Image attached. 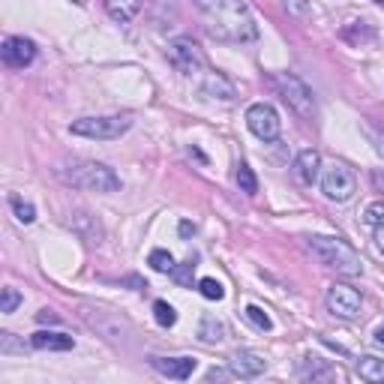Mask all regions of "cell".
Masks as SVG:
<instances>
[{"mask_svg":"<svg viewBox=\"0 0 384 384\" xmlns=\"http://www.w3.org/2000/svg\"><path fill=\"white\" fill-rule=\"evenodd\" d=\"M372 184H376L378 192H384V168H376V171H372Z\"/></svg>","mask_w":384,"mask_h":384,"instance_id":"obj_34","label":"cell"},{"mask_svg":"<svg viewBox=\"0 0 384 384\" xmlns=\"http://www.w3.org/2000/svg\"><path fill=\"white\" fill-rule=\"evenodd\" d=\"M30 345L40 351H69V349H76V340L60 331H36L30 336Z\"/></svg>","mask_w":384,"mask_h":384,"instance_id":"obj_14","label":"cell"},{"mask_svg":"<svg viewBox=\"0 0 384 384\" xmlns=\"http://www.w3.org/2000/svg\"><path fill=\"white\" fill-rule=\"evenodd\" d=\"M36 318H40V322H49V324H58V322H60V318H58V315H54V313H51V309H42V313H40V315H36Z\"/></svg>","mask_w":384,"mask_h":384,"instance_id":"obj_35","label":"cell"},{"mask_svg":"<svg viewBox=\"0 0 384 384\" xmlns=\"http://www.w3.org/2000/svg\"><path fill=\"white\" fill-rule=\"evenodd\" d=\"M327 309L336 318H354L360 313V291L351 286H331L327 288Z\"/></svg>","mask_w":384,"mask_h":384,"instance_id":"obj_9","label":"cell"},{"mask_svg":"<svg viewBox=\"0 0 384 384\" xmlns=\"http://www.w3.org/2000/svg\"><path fill=\"white\" fill-rule=\"evenodd\" d=\"M180 234H184V237L195 234V225H189V222H180Z\"/></svg>","mask_w":384,"mask_h":384,"instance_id":"obj_37","label":"cell"},{"mask_svg":"<svg viewBox=\"0 0 384 384\" xmlns=\"http://www.w3.org/2000/svg\"><path fill=\"white\" fill-rule=\"evenodd\" d=\"M300 376L313 378V381H331V378H336V369L331 363H324L322 358H304V363H300Z\"/></svg>","mask_w":384,"mask_h":384,"instance_id":"obj_19","label":"cell"},{"mask_svg":"<svg viewBox=\"0 0 384 384\" xmlns=\"http://www.w3.org/2000/svg\"><path fill=\"white\" fill-rule=\"evenodd\" d=\"M286 6H288L295 15H306V3H304V0H286Z\"/></svg>","mask_w":384,"mask_h":384,"instance_id":"obj_32","label":"cell"},{"mask_svg":"<svg viewBox=\"0 0 384 384\" xmlns=\"http://www.w3.org/2000/svg\"><path fill=\"white\" fill-rule=\"evenodd\" d=\"M9 204H12V210H15V219H18V222L30 225L33 219H36V210H33V204H30V201H24V198H18V195H9Z\"/></svg>","mask_w":384,"mask_h":384,"instance_id":"obj_22","label":"cell"},{"mask_svg":"<svg viewBox=\"0 0 384 384\" xmlns=\"http://www.w3.org/2000/svg\"><path fill=\"white\" fill-rule=\"evenodd\" d=\"M264 369H268L264 354L252 351V349H241V351H234L232 358H228V372L237 376V378H259Z\"/></svg>","mask_w":384,"mask_h":384,"instance_id":"obj_10","label":"cell"},{"mask_svg":"<svg viewBox=\"0 0 384 384\" xmlns=\"http://www.w3.org/2000/svg\"><path fill=\"white\" fill-rule=\"evenodd\" d=\"M372 342H376L378 349H384V324H381V327H376V333H372Z\"/></svg>","mask_w":384,"mask_h":384,"instance_id":"obj_36","label":"cell"},{"mask_svg":"<svg viewBox=\"0 0 384 384\" xmlns=\"http://www.w3.org/2000/svg\"><path fill=\"white\" fill-rule=\"evenodd\" d=\"M246 126L255 139L261 141H277L279 139V130H282V121L277 114V108L268 105V103H255L246 108Z\"/></svg>","mask_w":384,"mask_h":384,"instance_id":"obj_7","label":"cell"},{"mask_svg":"<svg viewBox=\"0 0 384 384\" xmlns=\"http://www.w3.org/2000/svg\"><path fill=\"white\" fill-rule=\"evenodd\" d=\"M228 336V331H225V322H219L216 315H201V322H198V340L201 342H222Z\"/></svg>","mask_w":384,"mask_h":384,"instance_id":"obj_18","label":"cell"},{"mask_svg":"<svg viewBox=\"0 0 384 384\" xmlns=\"http://www.w3.org/2000/svg\"><path fill=\"white\" fill-rule=\"evenodd\" d=\"M237 186H241V192H246V195H255V192H259V180H255L252 168L246 166V162L237 166Z\"/></svg>","mask_w":384,"mask_h":384,"instance_id":"obj_23","label":"cell"},{"mask_svg":"<svg viewBox=\"0 0 384 384\" xmlns=\"http://www.w3.org/2000/svg\"><path fill=\"white\" fill-rule=\"evenodd\" d=\"M378 3H384V0H378Z\"/></svg>","mask_w":384,"mask_h":384,"instance_id":"obj_39","label":"cell"},{"mask_svg":"<svg viewBox=\"0 0 384 384\" xmlns=\"http://www.w3.org/2000/svg\"><path fill=\"white\" fill-rule=\"evenodd\" d=\"M198 291L204 295L207 300H222L225 297V288H222V282L213 279V277H204L198 282Z\"/></svg>","mask_w":384,"mask_h":384,"instance_id":"obj_26","label":"cell"},{"mask_svg":"<svg viewBox=\"0 0 384 384\" xmlns=\"http://www.w3.org/2000/svg\"><path fill=\"white\" fill-rule=\"evenodd\" d=\"M204 30L219 42L246 45L259 40V24L243 0H195Z\"/></svg>","mask_w":384,"mask_h":384,"instance_id":"obj_1","label":"cell"},{"mask_svg":"<svg viewBox=\"0 0 384 384\" xmlns=\"http://www.w3.org/2000/svg\"><path fill=\"white\" fill-rule=\"evenodd\" d=\"M150 367L166 378H177V381H186L192 372H195V358H150Z\"/></svg>","mask_w":384,"mask_h":384,"instance_id":"obj_12","label":"cell"},{"mask_svg":"<svg viewBox=\"0 0 384 384\" xmlns=\"http://www.w3.org/2000/svg\"><path fill=\"white\" fill-rule=\"evenodd\" d=\"M201 94L210 96V99H222V103H232V99L237 96L234 85L228 81L222 72H207L204 78H201Z\"/></svg>","mask_w":384,"mask_h":384,"instance_id":"obj_15","label":"cell"},{"mask_svg":"<svg viewBox=\"0 0 384 384\" xmlns=\"http://www.w3.org/2000/svg\"><path fill=\"white\" fill-rule=\"evenodd\" d=\"M141 3H144V0H105V9H108V15H112L114 21L126 24V21H132V18L141 12Z\"/></svg>","mask_w":384,"mask_h":384,"instance_id":"obj_17","label":"cell"},{"mask_svg":"<svg viewBox=\"0 0 384 384\" xmlns=\"http://www.w3.org/2000/svg\"><path fill=\"white\" fill-rule=\"evenodd\" d=\"M367 135H369V141H372V148H376L381 157H384V132H376V130H367Z\"/></svg>","mask_w":384,"mask_h":384,"instance_id":"obj_30","label":"cell"},{"mask_svg":"<svg viewBox=\"0 0 384 384\" xmlns=\"http://www.w3.org/2000/svg\"><path fill=\"white\" fill-rule=\"evenodd\" d=\"M358 376L363 381H369V384H384V360L381 358H372V354L360 358L358 360Z\"/></svg>","mask_w":384,"mask_h":384,"instance_id":"obj_20","label":"cell"},{"mask_svg":"<svg viewBox=\"0 0 384 384\" xmlns=\"http://www.w3.org/2000/svg\"><path fill=\"white\" fill-rule=\"evenodd\" d=\"M148 264L159 273H175V259H171V252H166V250H153Z\"/></svg>","mask_w":384,"mask_h":384,"instance_id":"obj_25","label":"cell"},{"mask_svg":"<svg viewBox=\"0 0 384 384\" xmlns=\"http://www.w3.org/2000/svg\"><path fill=\"white\" fill-rule=\"evenodd\" d=\"M318 168H322V157H318V150H300L291 171H295V177L304 186H313L318 180Z\"/></svg>","mask_w":384,"mask_h":384,"instance_id":"obj_13","label":"cell"},{"mask_svg":"<svg viewBox=\"0 0 384 384\" xmlns=\"http://www.w3.org/2000/svg\"><path fill=\"white\" fill-rule=\"evenodd\" d=\"M306 250L313 252V259H318L324 268H331L342 277H360L363 261L360 255L351 250L340 237H327V234H309L306 237Z\"/></svg>","mask_w":384,"mask_h":384,"instance_id":"obj_2","label":"cell"},{"mask_svg":"<svg viewBox=\"0 0 384 384\" xmlns=\"http://www.w3.org/2000/svg\"><path fill=\"white\" fill-rule=\"evenodd\" d=\"M168 63L180 76H198L201 67H204V54H201V49L192 40L180 36V40L168 45Z\"/></svg>","mask_w":384,"mask_h":384,"instance_id":"obj_8","label":"cell"},{"mask_svg":"<svg viewBox=\"0 0 384 384\" xmlns=\"http://www.w3.org/2000/svg\"><path fill=\"white\" fill-rule=\"evenodd\" d=\"M60 180L69 184L72 189H85V192H117L121 189V177L108 166H103V162H76V166L60 171Z\"/></svg>","mask_w":384,"mask_h":384,"instance_id":"obj_3","label":"cell"},{"mask_svg":"<svg viewBox=\"0 0 384 384\" xmlns=\"http://www.w3.org/2000/svg\"><path fill=\"white\" fill-rule=\"evenodd\" d=\"M18 304H21V295H18V288L6 286V288H3V295H0V313H3V315L15 313Z\"/></svg>","mask_w":384,"mask_h":384,"instance_id":"obj_27","label":"cell"},{"mask_svg":"<svg viewBox=\"0 0 384 384\" xmlns=\"http://www.w3.org/2000/svg\"><path fill=\"white\" fill-rule=\"evenodd\" d=\"M0 351L9 354V351H24V345H15L12 333H0Z\"/></svg>","mask_w":384,"mask_h":384,"instance_id":"obj_29","label":"cell"},{"mask_svg":"<svg viewBox=\"0 0 384 384\" xmlns=\"http://www.w3.org/2000/svg\"><path fill=\"white\" fill-rule=\"evenodd\" d=\"M69 228L76 234L85 237L87 243H99V241H103V225H99V219L90 216V213H72Z\"/></svg>","mask_w":384,"mask_h":384,"instance_id":"obj_16","label":"cell"},{"mask_svg":"<svg viewBox=\"0 0 384 384\" xmlns=\"http://www.w3.org/2000/svg\"><path fill=\"white\" fill-rule=\"evenodd\" d=\"M243 315H246V322H250L252 327H255V331H270V327H273V322H270V315L268 313H264V309L261 306H255V304H250V306H246L243 309Z\"/></svg>","mask_w":384,"mask_h":384,"instance_id":"obj_21","label":"cell"},{"mask_svg":"<svg viewBox=\"0 0 384 384\" xmlns=\"http://www.w3.org/2000/svg\"><path fill=\"white\" fill-rule=\"evenodd\" d=\"M372 241H376V250H378V252H384V222H381V225H376V237H372Z\"/></svg>","mask_w":384,"mask_h":384,"instance_id":"obj_33","label":"cell"},{"mask_svg":"<svg viewBox=\"0 0 384 384\" xmlns=\"http://www.w3.org/2000/svg\"><path fill=\"white\" fill-rule=\"evenodd\" d=\"M192 270H195V264H192V259L184 264V270H177L175 273V277H177V282H184V286H186V282H189V277H192Z\"/></svg>","mask_w":384,"mask_h":384,"instance_id":"obj_31","label":"cell"},{"mask_svg":"<svg viewBox=\"0 0 384 384\" xmlns=\"http://www.w3.org/2000/svg\"><path fill=\"white\" fill-rule=\"evenodd\" d=\"M132 126L130 117L123 114H108V117H81V121H72L69 132L81 135V139H96V141H114Z\"/></svg>","mask_w":384,"mask_h":384,"instance_id":"obj_5","label":"cell"},{"mask_svg":"<svg viewBox=\"0 0 384 384\" xmlns=\"http://www.w3.org/2000/svg\"><path fill=\"white\" fill-rule=\"evenodd\" d=\"M270 85L277 87V94L288 103L291 112H297L304 121H313L315 117V96L304 78H297L295 72H273Z\"/></svg>","mask_w":384,"mask_h":384,"instance_id":"obj_4","label":"cell"},{"mask_svg":"<svg viewBox=\"0 0 384 384\" xmlns=\"http://www.w3.org/2000/svg\"><path fill=\"white\" fill-rule=\"evenodd\" d=\"M363 222H369V225H381L384 222V198L367 204V210H363Z\"/></svg>","mask_w":384,"mask_h":384,"instance_id":"obj_28","label":"cell"},{"mask_svg":"<svg viewBox=\"0 0 384 384\" xmlns=\"http://www.w3.org/2000/svg\"><path fill=\"white\" fill-rule=\"evenodd\" d=\"M358 189V177L354 171L345 166V162H331L324 171H322V192L324 198L331 201H349Z\"/></svg>","mask_w":384,"mask_h":384,"instance_id":"obj_6","label":"cell"},{"mask_svg":"<svg viewBox=\"0 0 384 384\" xmlns=\"http://www.w3.org/2000/svg\"><path fill=\"white\" fill-rule=\"evenodd\" d=\"M76 3H87V0H76Z\"/></svg>","mask_w":384,"mask_h":384,"instance_id":"obj_38","label":"cell"},{"mask_svg":"<svg viewBox=\"0 0 384 384\" xmlns=\"http://www.w3.org/2000/svg\"><path fill=\"white\" fill-rule=\"evenodd\" d=\"M153 318H157L159 327H171L177 322V313L171 304H166V300H157V304H153Z\"/></svg>","mask_w":384,"mask_h":384,"instance_id":"obj_24","label":"cell"},{"mask_svg":"<svg viewBox=\"0 0 384 384\" xmlns=\"http://www.w3.org/2000/svg\"><path fill=\"white\" fill-rule=\"evenodd\" d=\"M0 54H3V63H6V67L24 69L27 63H33V58H36V45H33L30 40H24V36H6Z\"/></svg>","mask_w":384,"mask_h":384,"instance_id":"obj_11","label":"cell"}]
</instances>
